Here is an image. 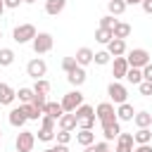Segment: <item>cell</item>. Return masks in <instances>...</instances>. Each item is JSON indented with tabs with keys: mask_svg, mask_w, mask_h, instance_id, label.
Masks as SVG:
<instances>
[{
	"mask_svg": "<svg viewBox=\"0 0 152 152\" xmlns=\"http://www.w3.org/2000/svg\"><path fill=\"white\" fill-rule=\"evenodd\" d=\"M74 114H76V121H78V119H86V116H95V109L83 102V104H78V107L74 109Z\"/></svg>",
	"mask_w": 152,
	"mask_h": 152,
	"instance_id": "f1b7e54d",
	"label": "cell"
},
{
	"mask_svg": "<svg viewBox=\"0 0 152 152\" xmlns=\"http://www.w3.org/2000/svg\"><path fill=\"white\" fill-rule=\"evenodd\" d=\"M86 78H88V76H86V66H76V69H71V71L66 74V81H69L71 86H76V88L83 86Z\"/></svg>",
	"mask_w": 152,
	"mask_h": 152,
	"instance_id": "5bb4252c",
	"label": "cell"
},
{
	"mask_svg": "<svg viewBox=\"0 0 152 152\" xmlns=\"http://www.w3.org/2000/svg\"><path fill=\"white\" fill-rule=\"evenodd\" d=\"M112 38H114V36H112V28H102V26H100V28L95 31V40L102 43V45H107Z\"/></svg>",
	"mask_w": 152,
	"mask_h": 152,
	"instance_id": "f546056e",
	"label": "cell"
},
{
	"mask_svg": "<svg viewBox=\"0 0 152 152\" xmlns=\"http://www.w3.org/2000/svg\"><path fill=\"white\" fill-rule=\"evenodd\" d=\"M76 66H78V64H76V59H74V57H64V59H62V69H64L66 74H69L71 69H76Z\"/></svg>",
	"mask_w": 152,
	"mask_h": 152,
	"instance_id": "74e56055",
	"label": "cell"
},
{
	"mask_svg": "<svg viewBox=\"0 0 152 152\" xmlns=\"http://www.w3.org/2000/svg\"><path fill=\"white\" fill-rule=\"evenodd\" d=\"M95 126V116H86V119H78V128H93Z\"/></svg>",
	"mask_w": 152,
	"mask_h": 152,
	"instance_id": "60d3db41",
	"label": "cell"
},
{
	"mask_svg": "<svg viewBox=\"0 0 152 152\" xmlns=\"http://www.w3.org/2000/svg\"><path fill=\"white\" fill-rule=\"evenodd\" d=\"M107 95H109V100H112L114 104H121V102H126L128 90H126V86H121L119 81H112V83L107 86Z\"/></svg>",
	"mask_w": 152,
	"mask_h": 152,
	"instance_id": "52a82bcc",
	"label": "cell"
},
{
	"mask_svg": "<svg viewBox=\"0 0 152 152\" xmlns=\"http://www.w3.org/2000/svg\"><path fill=\"white\" fill-rule=\"evenodd\" d=\"M126 2L124 0H107V10H109V14L112 17H121L124 12H126Z\"/></svg>",
	"mask_w": 152,
	"mask_h": 152,
	"instance_id": "d4e9b609",
	"label": "cell"
},
{
	"mask_svg": "<svg viewBox=\"0 0 152 152\" xmlns=\"http://www.w3.org/2000/svg\"><path fill=\"white\" fill-rule=\"evenodd\" d=\"M114 24H116V19H114L112 14H104V17L100 19V26H102V28H114Z\"/></svg>",
	"mask_w": 152,
	"mask_h": 152,
	"instance_id": "8d00e7d4",
	"label": "cell"
},
{
	"mask_svg": "<svg viewBox=\"0 0 152 152\" xmlns=\"http://www.w3.org/2000/svg\"><path fill=\"white\" fill-rule=\"evenodd\" d=\"M12 62H14V50L0 48V66H10Z\"/></svg>",
	"mask_w": 152,
	"mask_h": 152,
	"instance_id": "4dcf8cb0",
	"label": "cell"
},
{
	"mask_svg": "<svg viewBox=\"0 0 152 152\" xmlns=\"http://www.w3.org/2000/svg\"><path fill=\"white\" fill-rule=\"evenodd\" d=\"M0 38H2V28H0Z\"/></svg>",
	"mask_w": 152,
	"mask_h": 152,
	"instance_id": "816d5d0a",
	"label": "cell"
},
{
	"mask_svg": "<svg viewBox=\"0 0 152 152\" xmlns=\"http://www.w3.org/2000/svg\"><path fill=\"white\" fill-rule=\"evenodd\" d=\"M24 2H28V5H33V2H36V0H24Z\"/></svg>",
	"mask_w": 152,
	"mask_h": 152,
	"instance_id": "681fc988",
	"label": "cell"
},
{
	"mask_svg": "<svg viewBox=\"0 0 152 152\" xmlns=\"http://www.w3.org/2000/svg\"><path fill=\"white\" fill-rule=\"evenodd\" d=\"M83 152H109V145H107V140H102V142H93V145H86Z\"/></svg>",
	"mask_w": 152,
	"mask_h": 152,
	"instance_id": "836d02e7",
	"label": "cell"
},
{
	"mask_svg": "<svg viewBox=\"0 0 152 152\" xmlns=\"http://www.w3.org/2000/svg\"><path fill=\"white\" fill-rule=\"evenodd\" d=\"M0 140H2V126H0Z\"/></svg>",
	"mask_w": 152,
	"mask_h": 152,
	"instance_id": "f907efd6",
	"label": "cell"
},
{
	"mask_svg": "<svg viewBox=\"0 0 152 152\" xmlns=\"http://www.w3.org/2000/svg\"><path fill=\"white\" fill-rule=\"evenodd\" d=\"M26 74L36 81V78H43L45 74H48V64H45V59H40V57H36V59H31L28 64H26Z\"/></svg>",
	"mask_w": 152,
	"mask_h": 152,
	"instance_id": "ba28073f",
	"label": "cell"
},
{
	"mask_svg": "<svg viewBox=\"0 0 152 152\" xmlns=\"http://www.w3.org/2000/svg\"><path fill=\"white\" fill-rule=\"evenodd\" d=\"M107 52H109L112 57H124V55H126V40H124V38H112V40L107 43Z\"/></svg>",
	"mask_w": 152,
	"mask_h": 152,
	"instance_id": "8fae6325",
	"label": "cell"
},
{
	"mask_svg": "<svg viewBox=\"0 0 152 152\" xmlns=\"http://www.w3.org/2000/svg\"><path fill=\"white\" fill-rule=\"evenodd\" d=\"M43 114H48V116H52L55 121L64 114V109H62V102H45V109H43Z\"/></svg>",
	"mask_w": 152,
	"mask_h": 152,
	"instance_id": "cb8c5ba5",
	"label": "cell"
},
{
	"mask_svg": "<svg viewBox=\"0 0 152 152\" xmlns=\"http://www.w3.org/2000/svg\"><path fill=\"white\" fill-rule=\"evenodd\" d=\"M31 102H33V104H36V107H38V109L43 112V109H45V102H48V100H45V95H36V93H33V100H31Z\"/></svg>",
	"mask_w": 152,
	"mask_h": 152,
	"instance_id": "ab89813d",
	"label": "cell"
},
{
	"mask_svg": "<svg viewBox=\"0 0 152 152\" xmlns=\"http://www.w3.org/2000/svg\"><path fill=\"white\" fill-rule=\"evenodd\" d=\"M126 71H128L126 57H114V64H112V76H114V81H121V78L126 76Z\"/></svg>",
	"mask_w": 152,
	"mask_h": 152,
	"instance_id": "7c38bea8",
	"label": "cell"
},
{
	"mask_svg": "<svg viewBox=\"0 0 152 152\" xmlns=\"http://www.w3.org/2000/svg\"><path fill=\"white\" fill-rule=\"evenodd\" d=\"M57 126H59L62 131H74V128L78 126V121H76V114H74V112H64V114L57 119Z\"/></svg>",
	"mask_w": 152,
	"mask_h": 152,
	"instance_id": "9a60e30c",
	"label": "cell"
},
{
	"mask_svg": "<svg viewBox=\"0 0 152 152\" xmlns=\"http://www.w3.org/2000/svg\"><path fill=\"white\" fill-rule=\"evenodd\" d=\"M124 2H126V5H140L142 0H124Z\"/></svg>",
	"mask_w": 152,
	"mask_h": 152,
	"instance_id": "7dc6e473",
	"label": "cell"
},
{
	"mask_svg": "<svg viewBox=\"0 0 152 152\" xmlns=\"http://www.w3.org/2000/svg\"><path fill=\"white\" fill-rule=\"evenodd\" d=\"M112 36H114V38H124V40H126V38L131 36V24H126V21H116V24H114V28H112Z\"/></svg>",
	"mask_w": 152,
	"mask_h": 152,
	"instance_id": "603a6c76",
	"label": "cell"
},
{
	"mask_svg": "<svg viewBox=\"0 0 152 152\" xmlns=\"http://www.w3.org/2000/svg\"><path fill=\"white\" fill-rule=\"evenodd\" d=\"M64 7H66V0H45V12L50 17H57Z\"/></svg>",
	"mask_w": 152,
	"mask_h": 152,
	"instance_id": "7402d4cb",
	"label": "cell"
},
{
	"mask_svg": "<svg viewBox=\"0 0 152 152\" xmlns=\"http://www.w3.org/2000/svg\"><path fill=\"white\" fill-rule=\"evenodd\" d=\"M76 142L78 145H93L95 142V133H93V128H81L78 133H76Z\"/></svg>",
	"mask_w": 152,
	"mask_h": 152,
	"instance_id": "44dd1931",
	"label": "cell"
},
{
	"mask_svg": "<svg viewBox=\"0 0 152 152\" xmlns=\"http://www.w3.org/2000/svg\"><path fill=\"white\" fill-rule=\"evenodd\" d=\"M43 152H69V147L57 142V145H52V147H48V150H43Z\"/></svg>",
	"mask_w": 152,
	"mask_h": 152,
	"instance_id": "7bdbcfd3",
	"label": "cell"
},
{
	"mask_svg": "<svg viewBox=\"0 0 152 152\" xmlns=\"http://www.w3.org/2000/svg\"><path fill=\"white\" fill-rule=\"evenodd\" d=\"M2 12H5V2L0 0V17H2Z\"/></svg>",
	"mask_w": 152,
	"mask_h": 152,
	"instance_id": "c3c4849f",
	"label": "cell"
},
{
	"mask_svg": "<svg viewBox=\"0 0 152 152\" xmlns=\"http://www.w3.org/2000/svg\"><path fill=\"white\" fill-rule=\"evenodd\" d=\"M133 114H135V109H133V104H128V102H121V104L116 107V119H119V121H133Z\"/></svg>",
	"mask_w": 152,
	"mask_h": 152,
	"instance_id": "e0dca14e",
	"label": "cell"
},
{
	"mask_svg": "<svg viewBox=\"0 0 152 152\" xmlns=\"http://www.w3.org/2000/svg\"><path fill=\"white\" fill-rule=\"evenodd\" d=\"M133 147H135L133 133H119L116 135V150L114 152H133Z\"/></svg>",
	"mask_w": 152,
	"mask_h": 152,
	"instance_id": "30bf717a",
	"label": "cell"
},
{
	"mask_svg": "<svg viewBox=\"0 0 152 152\" xmlns=\"http://www.w3.org/2000/svg\"><path fill=\"white\" fill-rule=\"evenodd\" d=\"M142 81H150V83H152V62H147V64L142 66Z\"/></svg>",
	"mask_w": 152,
	"mask_h": 152,
	"instance_id": "b9f144b4",
	"label": "cell"
},
{
	"mask_svg": "<svg viewBox=\"0 0 152 152\" xmlns=\"http://www.w3.org/2000/svg\"><path fill=\"white\" fill-rule=\"evenodd\" d=\"M119 133H121L119 119H116V121H109V124H102V135H104V140H114Z\"/></svg>",
	"mask_w": 152,
	"mask_h": 152,
	"instance_id": "ac0fdd59",
	"label": "cell"
},
{
	"mask_svg": "<svg viewBox=\"0 0 152 152\" xmlns=\"http://www.w3.org/2000/svg\"><path fill=\"white\" fill-rule=\"evenodd\" d=\"M140 7H142L147 14H152V0H142V2H140Z\"/></svg>",
	"mask_w": 152,
	"mask_h": 152,
	"instance_id": "bcb514c9",
	"label": "cell"
},
{
	"mask_svg": "<svg viewBox=\"0 0 152 152\" xmlns=\"http://www.w3.org/2000/svg\"><path fill=\"white\" fill-rule=\"evenodd\" d=\"M52 138H55V119H52V116H48V114H43V116H40V131H38V140L50 142Z\"/></svg>",
	"mask_w": 152,
	"mask_h": 152,
	"instance_id": "5b68a950",
	"label": "cell"
},
{
	"mask_svg": "<svg viewBox=\"0 0 152 152\" xmlns=\"http://www.w3.org/2000/svg\"><path fill=\"white\" fill-rule=\"evenodd\" d=\"M109 152H112V150H109Z\"/></svg>",
	"mask_w": 152,
	"mask_h": 152,
	"instance_id": "f5cc1de1",
	"label": "cell"
},
{
	"mask_svg": "<svg viewBox=\"0 0 152 152\" xmlns=\"http://www.w3.org/2000/svg\"><path fill=\"white\" fill-rule=\"evenodd\" d=\"M14 152H17V150H14Z\"/></svg>",
	"mask_w": 152,
	"mask_h": 152,
	"instance_id": "db71d44e",
	"label": "cell"
},
{
	"mask_svg": "<svg viewBox=\"0 0 152 152\" xmlns=\"http://www.w3.org/2000/svg\"><path fill=\"white\" fill-rule=\"evenodd\" d=\"M36 26L33 24H19V26H14V31H12V40L14 43H28V40H33L36 38Z\"/></svg>",
	"mask_w": 152,
	"mask_h": 152,
	"instance_id": "6da1fadb",
	"label": "cell"
},
{
	"mask_svg": "<svg viewBox=\"0 0 152 152\" xmlns=\"http://www.w3.org/2000/svg\"><path fill=\"white\" fill-rule=\"evenodd\" d=\"M128 83H133V86H138L140 81H142V69H135V66H128V71H126V76H124Z\"/></svg>",
	"mask_w": 152,
	"mask_h": 152,
	"instance_id": "4316f807",
	"label": "cell"
},
{
	"mask_svg": "<svg viewBox=\"0 0 152 152\" xmlns=\"http://www.w3.org/2000/svg\"><path fill=\"white\" fill-rule=\"evenodd\" d=\"M17 152H33V145H36V133L33 131H21L17 133Z\"/></svg>",
	"mask_w": 152,
	"mask_h": 152,
	"instance_id": "8992f818",
	"label": "cell"
},
{
	"mask_svg": "<svg viewBox=\"0 0 152 152\" xmlns=\"http://www.w3.org/2000/svg\"><path fill=\"white\" fill-rule=\"evenodd\" d=\"M133 124L138 128H150L152 126V114L150 112H135L133 114Z\"/></svg>",
	"mask_w": 152,
	"mask_h": 152,
	"instance_id": "ffe728a7",
	"label": "cell"
},
{
	"mask_svg": "<svg viewBox=\"0 0 152 152\" xmlns=\"http://www.w3.org/2000/svg\"><path fill=\"white\" fill-rule=\"evenodd\" d=\"M24 107V112H26V119H31V121H38L40 116H43V112L33 104V102H26V104H21Z\"/></svg>",
	"mask_w": 152,
	"mask_h": 152,
	"instance_id": "83f0119b",
	"label": "cell"
},
{
	"mask_svg": "<svg viewBox=\"0 0 152 152\" xmlns=\"http://www.w3.org/2000/svg\"><path fill=\"white\" fill-rule=\"evenodd\" d=\"M17 97H19L21 104L31 102V100H33V88H19V90H17Z\"/></svg>",
	"mask_w": 152,
	"mask_h": 152,
	"instance_id": "d6a6232c",
	"label": "cell"
},
{
	"mask_svg": "<svg viewBox=\"0 0 152 152\" xmlns=\"http://www.w3.org/2000/svg\"><path fill=\"white\" fill-rule=\"evenodd\" d=\"M133 140H135V145L152 142V131H150V128H138V131L133 133Z\"/></svg>",
	"mask_w": 152,
	"mask_h": 152,
	"instance_id": "484cf974",
	"label": "cell"
},
{
	"mask_svg": "<svg viewBox=\"0 0 152 152\" xmlns=\"http://www.w3.org/2000/svg\"><path fill=\"white\" fill-rule=\"evenodd\" d=\"M93 55H95V52H93L90 48H78L76 55H74V59H76L78 66H88V64L93 62Z\"/></svg>",
	"mask_w": 152,
	"mask_h": 152,
	"instance_id": "2e32d148",
	"label": "cell"
},
{
	"mask_svg": "<svg viewBox=\"0 0 152 152\" xmlns=\"http://www.w3.org/2000/svg\"><path fill=\"white\" fill-rule=\"evenodd\" d=\"M126 62H128V66H135V69H142L147 62H150V52L145 50V48H133L131 52H128V57H126Z\"/></svg>",
	"mask_w": 152,
	"mask_h": 152,
	"instance_id": "3957f363",
	"label": "cell"
},
{
	"mask_svg": "<svg viewBox=\"0 0 152 152\" xmlns=\"http://www.w3.org/2000/svg\"><path fill=\"white\" fill-rule=\"evenodd\" d=\"M17 97V90L7 83H0V104H12Z\"/></svg>",
	"mask_w": 152,
	"mask_h": 152,
	"instance_id": "d6986e66",
	"label": "cell"
},
{
	"mask_svg": "<svg viewBox=\"0 0 152 152\" xmlns=\"http://www.w3.org/2000/svg\"><path fill=\"white\" fill-rule=\"evenodd\" d=\"M95 119L100 124H109V121H116V109L112 102H100L95 107Z\"/></svg>",
	"mask_w": 152,
	"mask_h": 152,
	"instance_id": "277c9868",
	"label": "cell"
},
{
	"mask_svg": "<svg viewBox=\"0 0 152 152\" xmlns=\"http://www.w3.org/2000/svg\"><path fill=\"white\" fill-rule=\"evenodd\" d=\"M55 138H57L59 145H69V140H71V131H62V128H59V133L55 131Z\"/></svg>",
	"mask_w": 152,
	"mask_h": 152,
	"instance_id": "d590c367",
	"label": "cell"
},
{
	"mask_svg": "<svg viewBox=\"0 0 152 152\" xmlns=\"http://www.w3.org/2000/svg\"><path fill=\"white\" fill-rule=\"evenodd\" d=\"M133 152H152V145H150V142H145V145H135Z\"/></svg>",
	"mask_w": 152,
	"mask_h": 152,
	"instance_id": "ee69618b",
	"label": "cell"
},
{
	"mask_svg": "<svg viewBox=\"0 0 152 152\" xmlns=\"http://www.w3.org/2000/svg\"><path fill=\"white\" fill-rule=\"evenodd\" d=\"M26 121H28V119H26V112H24V107H21V104L10 109V124H12L14 128H21Z\"/></svg>",
	"mask_w": 152,
	"mask_h": 152,
	"instance_id": "4fadbf2b",
	"label": "cell"
},
{
	"mask_svg": "<svg viewBox=\"0 0 152 152\" xmlns=\"http://www.w3.org/2000/svg\"><path fill=\"white\" fill-rule=\"evenodd\" d=\"M2 2H5V7L14 10V7H19V2H24V0H2Z\"/></svg>",
	"mask_w": 152,
	"mask_h": 152,
	"instance_id": "f6af8a7d",
	"label": "cell"
},
{
	"mask_svg": "<svg viewBox=\"0 0 152 152\" xmlns=\"http://www.w3.org/2000/svg\"><path fill=\"white\" fill-rule=\"evenodd\" d=\"M78 104H83V93L76 88V90H71V93H66L64 97H62V109L64 112H74Z\"/></svg>",
	"mask_w": 152,
	"mask_h": 152,
	"instance_id": "9c48e42d",
	"label": "cell"
},
{
	"mask_svg": "<svg viewBox=\"0 0 152 152\" xmlns=\"http://www.w3.org/2000/svg\"><path fill=\"white\" fill-rule=\"evenodd\" d=\"M52 43H55V38L50 36V33H36V38L31 40V45H33V52L36 55H45V52H50L52 50Z\"/></svg>",
	"mask_w": 152,
	"mask_h": 152,
	"instance_id": "7a4b0ae2",
	"label": "cell"
},
{
	"mask_svg": "<svg viewBox=\"0 0 152 152\" xmlns=\"http://www.w3.org/2000/svg\"><path fill=\"white\" fill-rule=\"evenodd\" d=\"M138 90H140V95L147 97V95H152V83H150V81H140V83H138Z\"/></svg>",
	"mask_w": 152,
	"mask_h": 152,
	"instance_id": "f35d334b",
	"label": "cell"
},
{
	"mask_svg": "<svg viewBox=\"0 0 152 152\" xmlns=\"http://www.w3.org/2000/svg\"><path fill=\"white\" fill-rule=\"evenodd\" d=\"M33 93H36V95H48V93H50V83H48L45 78H36V83H33Z\"/></svg>",
	"mask_w": 152,
	"mask_h": 152,
	"instance_id": "1f68e13d",
	"label": "cell"
},
{
	"mask_svg": "<svg viewBox=\"0 0 152 152\" xmlns=\"http://www.w3.org/2000/svg\"><path fill=\"white\" fill-rule=\"evenodd\" d=\"M109 57H112V55H109L107 50H100V52H95V55H93V62L102 66V64H107V62H109Z\"/></svg>",
	"mask_w": 152,
	"mask_h": 152,
	"instance_id": "e575fe53",
	"label": "cell"
}]
</instances>
